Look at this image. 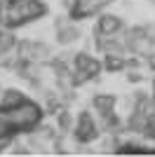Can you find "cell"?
<instances>
[{"label":"cell","mask_w":155,"mask_h":157,"mask_svg":"<svg viewBox=\"0 0 155 157\" xmlns=\"http://www.w3.org/2000/svg\"><path fill=\"white\" fill-rule=\"evenodd\" d=\"M125 31V21L117 17V14H106L101 12L97 19V26H94V38L97 40H108L115 38L117 33Z\"/></svg>","instance_id":"cell-8"},{"label":"cell","mask_w":155,"mask_h":157,"mask_svg":"<svg viewBox=\"0 0 155 157\" xmlns=\"http://www.w3.org/2000/svg\"><path fill=\"white\" fill-rule=\"evenodd\" d=\"M92 108L99 113V115H108V113H115L117 108V96L115 94H97L92 98Z\"/></svg>","instance_id":"cell-10"},{"label":"cell","mask_w":155,"mask_h":157,"mask_svg":"<svg viewBox=\"0 0 155 157\" xmlns=\"http://www.w3.org/2000/svg\"><path fill=\"white\" fill-rule=\"evenodd\" d=\"M26 94L21 89H5L2 92V98H0V108H14V105H19L26 101Z\"/></svg>","instance_id":"cell-13"},{"label":"cell","mask_w":155,"mask_h":157,"mask_svg":"<svg viewBox=\"0 0 155 157\" xmlns=\"http://www.w3.org/2000/svg\"><path fill=\"white\" fill-rule=\"evenodd\" d=\"M117 155H150V148H146V145H139V143H120L115 148Z\"/></svg>","instance_id":"cell-14"},{"label":"cell","mask_w":155,"mask_h":157,"mask_svg":"<svg viewBox=\"0 0 155 157\" xmlns=\"http://www.w3.org/2000/svg\"><path fill=\"white\" fill-rule=\"evenodd\" d=\"M103 71V61L92 56L89 52H78L73 56V73H71V85L80 87L85 82H89Z\"/></svg>","instance_id":"cell-3"},{"label":"cell","mask_w":155,"mask_h":157,"mask_svg":"<svg viewBox=\"0 0 155 157\" xmlns=\"http://www.w3.org/2000/svg\"><path fill=\"white\" fill-rule=\"evenodd\" d=\"M127 40H129V49H132V54L141 56V59L153 52V35H150V28H143V26L129 28V31H127Z\"/></svg>","instance_id":"cell-7"},{"label":"cell","mask_w":155,"mask_h":157,"mask_svg":"<svg viewBox=\"0 0 155 157\" xmlns=\"http://www.w3.org/2000/svg\"><path fill=\"white\" fill-rule=\"evenodd\" d=\"M57 122H59V129L61 131H73V127H75V120H73V115L66 108L57 113Z\"/></svg>","instance_id":"cell-15"},{"label":"cell","mask_w":155,"mask_h":157,"mask_svg":"<svg viewBox=\"0 0 155 157\" xmlns=\"http://www.w3.org/2000/svg\"><path fill=\"white\" fill-rule=\"evenodd\" d=\"M73 138H75L78 143H94L99 136H101V124H99L94 115L89 110H82L80 115L75 117V127H73Z\"/></svg>","instance_id":"cell-4"},{"label":"cell","mask_w":155,"mask_h":157,"mask_svg":"<svg viewBox=\"0 0 155 157\" xmlns=\"http://www.w3.org/2000/svg\"><path fill=\"white\" fill-rule=\"evenodd\" d=\"M143 136L150 138V141H155V115H150L148 124H146V129H143Z\"/></svg>","instance_id":"cell-16"},{"label":"cell","mask_w":155,"mask_h":157,"mask_svg":"<svg viewBox=\"0 0 155 157\" xmlns=\"http://www.w3.org/2000/svg\"><path fill=\"white\" fill-rule=\"evenodd\" d=\"M45 14H47V5L42 0H7L2 26L17 31V28L26 26V24L42 19Z\"/></svg>","instance_id":"cell-1"},{"label":"cell","mask_w":155,"mask_h":157,"mask_svg":"<svg viewBox=\"0 0 155 157\" xmlns=\"http://www.w3.org/2000/svg\"><path fill=\"white\" fill-rule=\"evenodd\" d=\"M103 71L106 73H122L127 71V56H115V54H103Z\"/></svg>","instance_id":"cell-12"},{"label":"cell","mask_w":155,"mask_h":157,"mask_svg":"<svg viewBox=\"0 0 155 157\" xmlns=\"http://www.w3.org/2000/svg\"><path fill=\"white\" fill-rule=\"evenodd\" d=\"M5 7H7V0H0V26L5 21Z\"/></svg>","instance_id":"cell-19"},{"label":"cell","mask_w":155,"mask_h":157,"mask_svg":"<svg viewBox=\"0 0 155 157\" xmlns=\"http://www.w3.org/2000/svg\"><path fill=\"white\" fill-rule=\"evenodd\" d=\"M78 21H73L71 17H64V19H57V42L59 45H73V42H78L80 40V35H82V31L75 26Z\"/></svg>","instance_id":"cell-9"},{"label":"cell","mask_w":155,"mask_h":157,"mask_svg":"<svg viewBox=\"0 0 155 157\" xmlns=\"http://www.w3.org/2000/svg\"><path fill=\"white\" fill-rule=\"evenodd\" d=\"M125 78H127V82H132V85H139V82H143V73H139L134 68V71L125 73Z\"/></svg>","instance_id":"cell-17"},{"label":"cell","mask_w":155,"mask_h":157,"mask_svg":"<svg viewBox=\"0 0 155 157\" xmlns=\"http://www.w3.org/2000/svg\"><path fill=\"white\" fill-rule=\"evenodd\" d=\"M2 113H5L7 122L12 124V129L17 131V134H28V131H35L42 124L47 110H42L40 103L26 98L24 103L14 105V108H2Z\"/></svg>","instance_id":"cell-2"},{"label":"cell","mask_w":155,"mask_h":157,"mask_svg":"<svg viewBox=\"0 0 155 157\" xmlns=\"http://www.w3.org/2000/svg\"><path fill=\"white\" fill-rule=\"evenodd\" d=\"M19 59L21 61H31V63H45L52 61V49L45 42H38V40H19Z\"/></svg>","instance_id":"cell-5"},{"label":"cell","mask_w":155,"mask_h":157,"mask_svg":"<svg viewBox=\"0 0 155 157\" xmlns=\"http://www.w3.org/2000/svg\"><path fill=\"white\" fill-rule=\"evenodd\" d=\"M146 61H148V68L155 73V52H150L148 56H146Z\"/></svg>","instance_id":"cell-18"},{"label":"cell","mask_w":155,"mask_h":157,"mask_svg":"<svg viewBox=\"0 0 155 157\" xmlns=\"http://www.w3.org/2000/svg\"><path fill=\"white\" fill-rule=\"evenodd\" d=\"M113 0H71L68 7V17L73 21H85L89 17H99L103 12V7L110 5Z\"/></svg>","instance_id":"cell-6"},{"label":"cell","mask_w":155,"mask_h":157,"mask_svg":"<svg viewBox=\"0 0 155 157\" xmlns=\"http://www.w3.org/2000/svg\"><path fill=\"white\" fill-rule=\"evenodd\" d=\"M17 47H19V38L14 35V31L7 26H0V54L12 52Z\"/></svg>","instance_id":"cell-11"}]
</instances>
